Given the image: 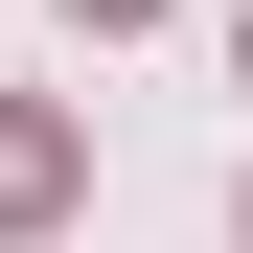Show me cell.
Here are the masks:
<instances>
[{"mask_svg":"<svg viewBox=\"0 0 253 253\" xmlns=\"http://www.w3.org/2000/svg\"><path fill=\"white\" fill-rule=\"evenodd\" d=\"M69 207V115H0V230H46Z\"/></svg>","mask_w":253,"mask_h":253,"instance_id":"6da1fadb","label":"cell"},{"mask_svg":"<svg viewBox=\"0 0 253 253\" xmlns=\"http://www.w3.org/2000/svg\"><path fill=\"white\" fill-rule=\"evenodd\" d=\"M92 23H161V0H92Z\"/></svg>","mask_w":253,"mask_h":253,"instance_id":"7a4b0ae2","label":"cell"},{"mask_svg":"<svg viewBox=\"0 0 253 253\" xmlns=\"http://www.w3.org/2000/svg\"><path fill=\"white\" fill-rule=\"evenodd\" d=\"M230 69H253V23H230Z\"/></svg>","mask_w":253,"mask_h":253,"instance_id":"3957f363","label":"cell"}]
</instances>
